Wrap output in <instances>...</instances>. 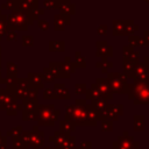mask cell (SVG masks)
Returning a JSON list of instances; mask_svg holds the SVG:
<instances>
[{"mask_svg":"<svg viewBox=\"0 0 149 149\" xmlns=\"http://www.w3.org/2000/svg\"><path fill=\"white\" fill-rule=\"evenodd\" d=\"M127 94L135 105H149V79L146 81L134 80L128 84Z\"/></svg>","mask_w":149,"mask_h":149,"instance_id":"7a4b0ae2","label":"cell"},{"mask_svg":"<svg viewBox=\"0 0 149 149\" xmlns=\"http://www.w3.org/2000/svg\"><path fill=\"white\" fill-rule=\"evenodd\" d=\"M101 129L104 132H111L113 129V123L109 120H102L101 121Z\"/></svg>","mask_w":149,"mask_h":149,"instance_id":"8d00e7d4","label":"cell"},{"mask_svg":"<svg viewBox=\"0 0 149 149\" xmlns=\"http://www.w3.org/2000/svg\"><path fill=\"white\" fill-rule=\"evenodd\" d=\"M128 41H129V45L132 48L134 47H143V41H142V37H139L136 35H129L128 37Z\"/></svg>","mask_w":149,"mask_h":149,"instance_id":"83f0119b","label":"cell"},{"mask_svg":"<svg viewBox=\"0 0 149 149\" xmlns=\"http://www.w3.org/2000/svg\"><path fill=\"white\" fill-rule=\"evenodd\" d=\"M122 55H123V59H128V61H133L135 63L139 62L140 59V55L137 51H134V48H132L130 45H126L122 49Z\"/></svg>","mask_w":149,"mask_h":149,"instance_id":"9a60e30c","label":"cell"},{"mask_svg":"<svg viewBox=\"0 0 149 149\" xmlns=\"http://www.w3.org/2000/svg\"><path fill=\"white\" fill-rule=\"evenodd\" d=\"M43 97H44V99H58V97H57V94H56V92H55L54 88H47V90H44Z\"/></svg>","mask_w":149,"mask_h":149,"instance_id":"836d02e7","label":"cell"},{"mask_svg":"<svg viewBox=\"0 0 149 149\" xmlns=\"http://www.w3.org/2000/svg\"><path fill=\"white\" fill-rule=\"evenodd\" d=\"M123 113V106L122 105H109L107 104L104 112H102V115L106 118V120H109V121H115L119 119V116H121Z\"/></svg>","mask_w":149,"mask_h":149,"instance_id":"ba28073f","label":"cell"},{"mask_svg":"<svg viewBox=\"0 0 149 149\" xmlns=\"http://www.w3.org/2000/svg\"><path fill=\"white\" fill-rule=\"evenodd\" d=\"M86 84L85 83H78V84H76V86H74V92L77 93V94H84V93H86Z\"/></svg>","mask_w":149,"mask_h":149,"instance_id":"d590c367","label":"cell"},{"mask_svg":"<svg viewBox=\"0 0 149 149\" xmlns=\"http://www.w3.org/2000/svg\"><path fill=\"white\" fill-rule=\"evenodd\" d=\"M23 1L29 6L30 9H36L37 8V0H23Z\"/></svg>","mask_w":149,"mask_h":149,"instance_id":"ab89813d","label":"cell"},{"mask_svg":"<svg viewBox=\"0 0 149 149\" xmlns=\"http://www.w3.org/2000/svg\"><path fill=\"white\" fill-rule=\"evenodd\" d=\"M23 106H24V111L34 112V111H37V108H38V101L36 98L35 99H24Z\"/></svg>","mask_w":149,"mask_h":149,"instance_id":"603a6c76","label":"cell"},{"mask_svg":"<svg viewBox=\"0 0 149 149\" xmlns=\"http://www.w3.org/2000/svg\"><path fill=\"white\" fill-rule=\"evenodd\" d=\"M95 84H97V86H98V88L102 95V99H105V100L113 99V92H112V88L109 86L107 78H98Z\"/></svg>","mask_w":149,"mask_h":149,"instance_id":"30bf717a","label":"cell"},{"mask_svg":"<svg viewBox=\"0 0 149 149\" xmlns=\"http://www.w3.org/2000/svg\"><path fill=\"white\" fill-rule=\"evenodd\" d=\"M95 55L97 57H100V58H108L113 55V48L109 47L106 41H98Z\"/></svg>","mask_w":149,"mask_h":149,"instance_id":"8fae6325","label":"cell"},{"mask_svg":"<svg viewBox=\"0 0 149 149\" xmlns=\"http://www.w3.org/2000/svg\"><path fill=\"white\" fill-rule=\"evenodd\" d=\"M44 149H56V148H50V147H47V148H44Z\"/></svg>","mask_w":149,"mask_h":149,"instance_id":"7dc6e473","label":"cell"},{"mask_svg":"<svg viewBox=\"0 0 149 149\" xmlns=\"http://www.w3.org/2000/svg\"><path fill=\"white\" fill-rule=\"evenodd\" d=\"M15 40L16 38V33L14 31V30H10V31H8L7 33V40Z\"/></svg>","mask_w":149,"mask_h":149,"instance_id":"ee69618b","label":"cell"},{"mask_svg":"<svg viewBox=\"0 0 149 149\" xmlns=\"http://www.w3.org/2000/svg\"><path fill=\"white\" fill-rule=\"evenodd\" d=\"M28 81L30 83L31 86H34L35 88H42L43 87V78L42 74L40 73H29L28 74Z\"/></svg>","mask_w":149,"mask_h":149,"instance_id":"e0dca14e","label":"cell"},{"mask_svg":"<svg viewBox=\"0 0 149 149\" xmlns=\"http://www.w3.org/2000/svg\"><path fill=\"white\" fill-rule=\"evenodd\" d=\"M74 143H76V139L74 137H72V136H70L69 137V140L65 142V143H63L61 147H58V148H56V149H77L76 148V146H74Z\"/></svg>","mask_w":149,"mask_h":149,"instance_id":"f546056e","label":"cell"},{"mask_svg":"<svg viewBox=\"0 0 149 149\" xmlns=\"http://www.w3.org/2000/svg\"><path fill=\"white\" fill-rule=\"evenodd\" d=\"M135 149H137V148H135Z\"/></svg>","mask_w":149,"mask_h":149,"instance_id":"681fc988","label":"cell"},{"mask_svg":"<svg viewBox=\"0 0 149 149\" xmlns=\"http://www.w3.org/2000/svg\"><path fill=\"white\" fill-rule=\"evenodd\" d=\"M132 79L133 80H140V81H146L149 79V70L148 68L143 64L137 62L133 69L132 72Z\"/></svg>","mask_w":149,"mask_h":149,"instance_id":"9c48e42d","label":"cell"},{"mask_svg":"<svg viewBox=\"0 0 149 149\" xmlns=\"http://www.w3.org/2000/svg\"><path fill=\"white\" fill-rule=\"evenodd\" d=\"M22 44H23V45H33V44H34V38H33V36H28V35L23 36V37H22Z\"/></svg>","mask_w":149,"mask_h":149,"instance_id":"74e56055","label":"cell"},{"mask_svg":"<svg viewBox=\"0 0 149 149\" xmlns=\"http://www.w3.org/2000/svg\"><path fill=\"white\" fill-rule=\"evenodd\" d=\"M0 149H6V139L0 133Z\"/></svg>","mask_w":149,"mask_h":149,"instance_id":"7bdbcfd3","label":"cell"},{"mask_svg":"<svg viewBox=\"0 0 149 149\" xmlns=\"http://www.w3.org/2000/svg\"><path fill=\"white\" fill-rule=\"evenodd\" d=\"M106 105H107V100H105V99H94V100H92V104H91V106L97 112H99L101 114H102Z\"/></svg>","mask_w":149,"mask_h":149,"instance_id":"484cf974","label":"cell"},{"mask_svg":"<svg viewBox=\"0 0 149 149\" xmlns=\"http://www.w3.org/2000/svg\"><path fill=\"white\" fill-rule=\"evenodd\" d=\"M135 62L133 61H128V59H123L122 62V68H123V73H126L129 79H132V72H133V69L135 66Z\"/></svg>","mask_w":149,"mask_h":149,"instance_id":"d4e9b609","label":"cell"},{"mask_svg":"<svg viewBox=\"0 0 149 149\" xmlns=\"http://www.w3.org/2000/svg\"><path fill=\"white\" fill-rule=\"evenodd\" d=\"M73 63H74V65L78 66V68H85V66H86V59H85V57L81 56L80 51H77V52H76V59H74Z\"/></svg>","mask_w":149,"mask_h":149,"instance_id":"f1b7e54d","label":"cell"},{"mask_svg":"<svg viewBox=\"0 0 149 149\" xmlns=\"http://www.w3.org/2000/svg\"><path fill=\"white\" fill-rule=\"evenodd\" d=\"M86 98L90 99V100H94V99H102V95L97 86V84H92L91 85V88H87L86 90Z\"/></svg>","mask_w":149,"mask_h":149,"instance_id":"ac0fdd59","label":"cell"},{"mask_svg":"<svg viewBox=\"0 0 149 149\" xmlns=\"http://www.w3.org/2000/svg\"><path fill=\"white\" fill-rule=\"evenodd\" d=\"M24 13L14 10L9 16H8V26L9 28L14 30H26L28 27V19L27 15H23Z\"/></svg>","mask_w":149,"mask_h":149,"instance_id":"8992f818","label":"cell"},{"mask_svg":"<svg viewBox=\"0 0 149 149\" xmlns=\"http://www.w3.org/2000/svg\"><path fill=\"white\" fill-rule=\"evenodd\" d=\"M113 66V63L111 61H108V58H101V61H99L97 63V68L100 69L104 73H107L108 70H111Z\"/></svg>","mask_w":149,"mask_h":149,"instance_id":"cb8c5ba5","label":"cell"},{"mask_svg":"<svg viewBox=\"0 0 149 149\" xmlns=\"http://www.w3.org/2000/svg\"><path fill=\"white\" fill-rule=\"evenodd\" d=\"M86 100L84 99H77L76 105L66 106L65 108V119L70 120L76 126H95L97 122L92 121L86 112Z\"/></svg>","mask_w":149,"mask_h":149,"instance_id":"6da1fadb","label":"cell"},{"mask_svg":"<svg viewBox=\"0 0 149 149\" xmlns=\"http://www.w3.org/2000/svg\"><path fill=\"white\" fill-rule=\"evenodd\" d=\"M142 63H143V64H144V65L148 68V70H149V57H148V56L143 58V62H142Z\"/></svg>","mask_w":149,"mask_h":149,"instance_id":"bcb514c9","label":"cell"},{"mask_svg":"<svg viewBox=\"0 0 149 149\" xmlns=\"http://www.w3.org/2000/svg\"><path fill=\"white\" fill-rule=\"evenodd\" d=\"M70 24V15L59 13L57 15H55V29L56 30H64L66 26Z\"/></svg>","mask_w":149,"mask_h":149,"instance_id":"7c38bea8","label":"cell"},{"mask_svg":"<svg viewBox=\"0 0 149 149\" xmlns=\"http://www.w3.org/2000/svg\"><path fill=\"white\" fill-rule=\"evenodd\" d=\"M139 29L137 26L134 24V22L130 20H115L113 21V35L120 36V35H129Z\"/></svg>","mask_w":149,"mask_h":149,"instance_id":"5b68a950","label":"cell"},{"mask_svg":"<svg viewBox=\"0 0 149 149\" xmlns=\"http://www.w3.org/2000/svg\"><path fill=\"white\" fill-rule=\"evenodd\" d=\"M8 28H9L8 22H6V17L2 15L0 17V40H1V37H2L3 34H7V29Z\"/></svg>","mask_w":149,"mask_h":149,"instance_id":"1f68e13d","label":"cell"},{"mask_svg":"<svg viewBox=\"0 0 149 149\" xmlns=\"http://www.w3.org/2000/svg\"><path fill=\"white\" fill-rule=\"evenodd\" d=\"M65 49V44L63 41H50L49 50L50 51H63Z\"/></svg>","mask_w":149,"mask_h":149,"instance_id":"4316f807","label":"cell"},{"mask_svg":"<svg viewBox=\"0 0 149 149\" xmlns=\"http://www.w3.org/2000/svg\"><path fill=\"white\" fill-rule=\"evenodd\" d=\"M16 65L14 63H7V77L8 78H16Z\"/></svg>","mask_w":149,"mask_h":149,"instance_id":"4dcf8cb0","label":"cell"},{"mask_svg":"<svg viewBox=\"0 0 149 149\" xmlns=\"http://www.w3.org/2000/svg\"><path fill=\"white\" fill-rule=\"evenodd\" d=\"M77 149H91V142H83L81 143V146L79 147V148H77Z\"/></svg>","mask_w":149,"mask_h":149,"instance_id":"f6af8a7d","label":"cell"},{"mask_svg":"<svg viewBox=\"0 0 149 149\" xmlns=\"http://www.w3.org/2000/svg\"><path fill=\"white\" fill-rule=\"evenodd\" d=\"M43 5L47 9H56L59 6V0H44Z\"/></svg>","mask_w":149,"mask_h":149,"instance_id":"d6a6232c","label":"cell"},{"mask_svg":"<svg viewBox=\"0 0 149 149\" xmlns=\"http://www.w3.org/2000/svg\"><path fill=\"white\" fill-rule=\"evenodd\" d=\"M144 1H146V2H147V3H149V0H144Z\"/></svg>","mask_w":149,"mask_h":149,"instance_id":"c3c4849f","label":"cell"},{"mask_svg":"<svg viewBox=\"0 0 149 149\" xmlns=\"http://www.w3.org/2000/svg\"><path fill=\"white\" fill-rule=\"evenodd\" d=\"M38 27H40V29H42V30H47V29L49 28L48 21H45V20H38Z\"/></svg>","mask_w":149,"mask_h":149,"instance_id":"60d3db41","label":"cell"},{"mask_svg":"<svg viewBox=\"0 0 149 149\" xmlns=\"http://www.w3.org/2000/svg\"><path fill=\"white\" fill-rule=\"evenodd\" d=\"M61 68L63 69V71H65V72H68V73H73V72H76V65H74V63L71 61V58L68 56V57H65V59H64V62L63 63H61Z\"/></svg>","mask_w":149,"mask_h":149,"instance_id":"ffe728a7","label":"cell"},{"mask_svg":"<svg viewBox=\"0 0 149 149\" xmlns=\"http://www.w3.org/2000/svg\"><path fill=\"white\" fill-rule=\"evenodd\" d=\"M128 79L129 77L126 73H118V72H112L108 73L107 76V80L109 83V86L112 88L113 94H122V93H127L128 90Z\"/></svg>","mask_w":149,"mask_h":149,"instance_id":"277c9868","label":"cell"},{"mask_svg":"<svg viewBox=\"0 0 149 149\" xmlns=\"http://www.w3.org/2000/svg\"><path fill=\"white\" fill-rule=\"evenodd\" d=\"M48 69L50 70V72L52 73L54 77H59V78H69L70 77V73L63 71V69L61 68V63H50Z\"/></svg>","mask_w":149,"mask_h":149,"instance_id":"2e32d148","label":"cell"},{"mask_svg":"<svg viewBox=\"0 0 149 149\" xmlns=\"http://www.w3.org/2000/svg\"><path fill=\"white\" fill-rule=\"evenodd\" d=\"M59 127H61V132L66 133V134L72 133V132L76 129V125L72 123V122H71L70 120H68V119L62 120V121L59 122Z\"/></svg>","mask_w":149,"mask_h":149,"instance_id":"44dd1931","label":"cell"},{"mask_svg":"<svg viewBox=\"0 0 149 149\" xmlns=\"http://www.w3.org/2000/svg\"><path fill=\"white\" fill-rule=\"evenodd\" d=\"M21 139L27 146H31L34 149H38V147L43 144V132H37V127H35L34 130L23 133Z\"/></svg>","mask_w":149,"mask_h":149,"instance_id":"52a82bcc","label":"cell"},{"mask_svg":"<svg viewBox=\"0 0 149 149\" xmlns=\"http://www.w3.org/2000/svg\"><path fill=\"white\" fill-rule=\"evenodd\" d=\"M133 129L135 132H143L144 130V118L143 115H135L133 120Z\"/></svg>","mask_w":149,"mask_h":149,"instance_id":"7402d4cb","label":"cell"},{"mask_svg":"<svg viewBox=\"0 0 149 149\" xmlns=\"http://www.w3.org/2000/svg\"><path fill=\"white\" fill-rule=\"evenodd\" d=\"M142 41H143V44L144 45H149V30H146L144 31L143 37H142Z\"/></svg>","mask_w":149,"mask_h":149,"instance_id":"b9f144b4","label":"cell"},{"mask_svg":"<svg viewBox=\"0 0 149 149\" xmlns=\"http://www.w3.org/2000/svg\"><path fill=\"white\" fill-rule=\"evenodd\" d=\"M54 90H55L58 99H70V93L64 84H55Z\"/></svg>","mask_w":149,"mask_h":149,"instance_id":"d6986e66","label":"cell"},{"mask_svg":"<svg viewBox=\"0 0 149 149\" xmlns=\"http://www.w3.org/2000/svg\"><path fill=\"white\" fill-rule=\"evenodd\" d=\"M58 9L61 10V13L66 15H72L76 13V6L70 0H59Z\"/></svg>","mask_w":149,"mask_h":149,"instance_id":"4fadbf2b","label":"cell"},{"mask_svg":"<svg viewBox=\"0 0 149 149\" xmlns=\"http://www.w3.org/2000/svg\"><path fill=\"white\" fill-rule=\"evenodd\" d=\"M69 137H70L69 134L63 133V132L59 130V132H56V133L54 134V136H51V137L49 139V141H50V142H54L55 147L58 148V147H61L63 143H65V142L69 140Z\"/></svg>","mask_w":149,"mask_h":149,"instance_id":"5bb4252c","label":"cell"},{"mask_svg":"<svg viewBox=\"0 0 149 149\" xmlns=\"http://www.w3.org/2000/svg\"><path fill=\"white\" fill-rule=\"evenodd\" d=\"M107 30H108V27H107L106 24L99 26V27L97 28V31H98L99 35H106V34H107Z\"/></svg>","mask_w":149,"mask_h":149,"instance_id":"f35d334b","label":"cell"},{"mask_svg":"<svg viewBox=\"0 0 149 149\" xmlns=\"http://www.w3.org/2000/svg\"><path fill=\"white\" fill-rule=\"evenodd\" d=\"M42 78H43V80L49 81V83L54 81V79H55V77L52 76V73L50 72V70H49L48 68L44 69V71H43V73H42Z\"/></svg>","mask_w":149,"mask_h":149,"instance_id":"e575fe53","label":"cell"},{"mask_svg":"<svg viewBox=\"0 0 149 149\" xmlns=\"http://www.w3.org/2000/svg\"><path fill=\"white\" fill-rule=\"evenodd\" d=\"M59 111L55 108L54 105L38 106L37 108V121L40 126H54L55 121L58 119Z\"/></svg>","mask_w":149,"mask_h":149,"instance_id":"3957f363","label":"cell"}]
</instances>
